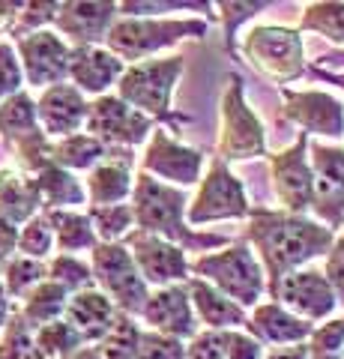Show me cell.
Instances as JSON below:
<instances>
[{
  "mask_svg": "<svg viewBox=\"0 0 344 359\" xmlns=\"http://www.w3.org/2000/svg\"><path fill=\"white\" fill-rule=\"evenodd\" d=\"M246 240L261 255L263 276H270V287H273L282 276L303 269V264L326 255L332 243H336V231H329L326 224L315 219L294 216V212L284 210L254 207L249 210Z\"/></svg>",
  "mask_w": 344,
  "mask_h": 359,
  "instance_id": "1",
  "label": "cell"
},
{
  "mask_svg": "<svg viewBox=\"0 0 344 359\" xmlns=\"http://www.w3.org/2000/svg\"><path fill=\"white\" fill-rule=\"evenodd\" d=\"M186 195L180 189H174L162 180H153L150 174L135 177V189H132V216H135L138 231L153 233L165 243L177 245V249H213L221 245L225 237L219 233H198L195 228H188L186 219Z\"/></svg>",
  "mask_w": 344,
  "mask_h": 359,
  "instance_id": "2",
  "label": "cell"
},
{
  "mask_svg": "<svg viewBox=\"0 0 344 359\" xmlns=\"http://www.w3.org/2000/svg\"><path fill=\"white\" fill-rule=\"evenodd\" d=\"M183 75V57H165V60H141L120 75L117 81V99H123L150 120H165L177 126L186 123V114H174L171 96L174 87Z\"/></svg>",
  "mask_w": 344,
  "mask_h": 359,
  "instance_id": "3",
  "label": "cell"
},
{
  "mask_svg": "<svg viewBox=\"0 0 344 359\" xmlns=\"http://www.w3.org/2000/svg\"><path fill=\"white\" fill-rule=\"evenodd\" d=\"M207 33V21L201 18H144L129 15L111 25L105 33L108 51L120 60H147L162 48L180 42L186 36L201 39Z\"/></svg>",
  "mask_w": 344,
  "mask_h": 359,
  "instance_id": "4",
  "label": "cell"
},
{
  "mask_svg": "<svg viewBox=\"0 0 344 359\" xmlns=\"http://www.w3.org/2000/svg\"><path fill=\"white\" fill-rule=\"evenodd\" d=\"M195 278L213 285L219 294L234 299L237 306H258V299L266 287V276L261 261L246 243H234L225 252L216 255H201L198 261L188 264Z\"/></svg>",
  "mask_w": 344,
  "mask_h": 359,
  "instance_id": "5",
  "label": "cell"
},
{
  "mask_svg": "<svg viewBox=\"0 0 344 359\" xmlns=\"http://www.w3.org/2000/svg\"><path fill=\"white\" fill-rule=\"evenodd\" d=\"M90 273L93 285H99V294L114 302L120 314L129 318L141 314L150 290L123 243H96L90 249Z\"/></svg>",
  "mask_w": 344,
  "mask_h": 359,
  "instance_id": "6",
  "label": "cell"
},
{
  "mask_svg": "<svg viewBox=\"0 0 344 359\" xmlns=\"http://www.w3.org/2000/svg\"><path fill=\"white\" fill-rule=\"evenodd\" d=\"M266 153L263 123L246 102L242 78L234 72L221 93V135H219V159H252Z\"/></svg>",
  "mask_w": 344,
  "mask_h": 359,
  "instance_id": "7",
  "label": "cell"
},
{
  "mask_svg": "<svg viewBox=\"0 0 344 359\" xmlns=\"http://www.w3.org/2000/svg\"><path fill=\"white\" fill-rule=\"evenodd\" d=\"M242 54L254 69L273 78V81H294L305 72L303 39L291 27H252L246 45H242Z\"/></svg>",
  "mask_w": 344,
  "mask_h": 359,
  "instance_id": "8",
  "label": "cell"
},
{
  "mask_svg": "<svg viewBox=\"0 0 344 359\" xmlns=\"http://www.w3.org/2000/svg\"><path fill=\"white\" fill-rule=\"evenodd\" d=\"M249 198L240 180L231 174V168L216 156L207 177H201L195 201L188 204V222L204 224L219 219H246L249 216Z\"/></svg>",
  "mask_w": 344,
  "mask_h": 359,
  "instance_id": "9",
  "label": "cell"
},
{
  "mask_svg": "<svg viewBox=\"0 0 344 359\" xmlns=\"http://www.w3.org/2000/svg\"><path fill=\"white\" fill-rule=\"evenodd\" d=\"M153 123L156 120H150L117 96H96L87 108V135H93L105 147H135L150 135Z\"/></svg>",
  "mask_w": 344,
  "mask_h": 359,
  "instance_id": "10",
  "label": "cell"
},
{
  "mask_svg": "<svg viewBox=\"0 0 344 359\" xmlns=\"http://www.w3.org/2000/svg\"><path fill=\"white\" fill-rule=\"evenodd\" d=\"M270 174L284 212L305 216L315 198V177L308 165V135H299L287 150L270 156Z\"/></svg>",
  "mask_w": 344,
  "mask_h": 359,
  "instance_id": "11",
  "label": "cell"
},
{
  "mask_svg": "<svg viewBox=\"0 0 344 359\" xmlns=\"http://www.w3.org/2000/svg\"><path fill=\"white\" fill-rule=\"evenodd\" d=\"M273 299H279V306L294 311L303 320H326L336 311L338 299L332 294V285L320 269H294V273L282 276L279 282L270 287Z\"/></svg>",
  "mask_w": 344,
  "mask_h": 359,
  "instance_id": "12",
  "label": "cell"
},
{
  "mask_svg": "<svg viewBox=\"0 0 344 359\" xmlns=\"http://www.w3.org/2000/svg\"><path fill=\"white\" fill-rule=\"evenodd\" d=\"M308 165L315 177V198L312 212L326 222L329 231L344 224V150L326 147V144H308Z\"/></svg>",
  "mask_w": 344,
  "mask_h": 359,
  "instance_id": "13",
  "label": "cell"
},
{
  "mask_svg": "<svg viewBox=\"0 0 344 359\" xmlns=\"http://www.w3.org/2000/svg\"><path fill=\"white\" fill-rule=\"evenodd\" d=\"M126 252L132 255L135 261L141 278L147 285H156V287H168V285H183L186 276H188V261H186V252L177 249V245L165 243L153 233H144L138 228H132L126 237H123Z\"/></svg>",
  "mask_w": 344,
  "mask_h": 359,
  "instance_id": "14",
  "label": "cell"
},
{
  "mask_svg": "<svg viewBox=\"0 0 344 359\" xmlns=\"http://www.w3.org/2000/svg\"><path fill=\"white\" fill-rule=\"evenodd\" d=\"M18 63L30 87H54L69 78V45L54 30H36L15 39Z\"/></svg>",
  "mask_w": 344,
  "mask_h": 359,
  "instance_id": "15",
  "label": "cell"
},
{
  "mask_svg": "<svg viewBox=\"0 0 344 359\" xmlns=\"http://www.w3.org/2000/svg\"><path fill=\"white\" fill-rule=\"evenodd\" d=\"M201 168H204V156L201 150L186 147L183 141L171 138L165 129L153 132V138L147 144V153H144V174H150L153 180L162 177L168 183L177 186H192L201 180Z\"/></svg>",
  "mask_w": 344,
  "mask_h": 359,
  "instance_id": "16",
  "label": "cell"
},
{
  "mask_svg": "<svg viewBox=\"0 0 344 359\" xmlns=\"http://www.w3.org/2000/svg\"><path fill=\"white\" fill-rule=\"evenodd\" d=\"M282 96L287 120H294L303 135H326V138L344 135V105L336 96L320 90H284Z\"/></svg>",
  "mask_w": 344,
  "mask_h": 359,
  "instance_id": "17",
  "label": "cell"
},
{
  "mask_svg": "<svg viewBox=\"0 0 344 359\" xmlns=\"http://www.w3.org/2000/svg\"><path fill=\"white\" fill-rule=\"evenodd\" d=\"M87 108L90 102L84 99L81 90H75L72 84H54L46 87L36 102V120L39 129L46 132V138H69L87 123Z\"/></svg>",
  "mask_w": 344,
  "mask_h": 359,
  "instance_id": "18",
  "label": "cell"
},
{
  "mask_svg": "<svg viewBox=\"0 0 344 359\" xmlns=\"http://www.w3.org/2000/svg\"><path fill=\"white\" fill-rule=\"evenodd\" d=\"M141 318L150 323L153 332L171 335V339H195V311L188 302V290L183 285L159 287L147 297L141 309Z\"/></svg>",
  "mask_w": 344,
  "mask_h": 359,
  "instance_id": "19",
  "label": "cell"
},
{
  "mask_svg": "<svg viewBox=\"0 0 344 359\" xmlns=\"http://www.w3.org/2000/svg\"><path fill=\"white\" fill-rule=\"evenodd\" d=\"M117 18V4H87V0H75V4H60L54 27H57L66 39L75 42V48L84 45H96L105 39Z\"/></svg>",
  "mask_w": 344,
  "mask_h": 359,
  "instance_id": "20",
  "label": "cell"
},
{
  "mask_svg": "<svg viewBox=\"0 0 344 359\" xmlns=\"http://www.w3.org/2000/svg\"><path fill=\"white\" fill-rule=\"evenodd\" d=\"M123 72H126L123 60L114 57L108 48L84 45V48L69 51V78H72V87L81 90V93L105 96V90L111 84H117Z\"/></svg>",
  "mask_w": 344,
  "mask_h": 359,
  "instance_id": "21",
  "label": "cell"
},
{
  "mask_svg": "<svg viewBox=\"0 0 344 359\" xmlns=\"http://www.w3.org/2000/svg\"><path fill=\"white\" fill-rule=\"evenodd\" d=\"M117 309L105 294H99L96 287L90 290H78L72 294L69 302H66V311H63V320L69 323L84 339V344H99L111 332L117 320Z\"/></svg>",
  "mask_w": 344,
  "mask_h": 359,
  "instance_id": "22",
  "label": "cell"
},
{
  "mask_svg": "<svg viewBox=\"0 0 344 359\" xmlns=\"http://www.w3.org/2000/svg\"><path fill=\"white\" fill-rule=\"evenodd\" d=\"M132 153L120 147H108L105 159L96 168H90L87 177V198L90 207H108V204H123L132 192Z\"/></svg>",
  "mask_w": 344,
  "mask_h": 359,
  "instance_id": "23",
  "label": "cell"
},
{
  "mask_svg": "<svg viewBox=\"0 0 344 359\" xmlns=\"http://www.w3.org/2000/svg\"><path fill=\"white\" fill-rule=\"evenodd\" d=\"M246 330L261 344H305L315 327L279 302H263L246 318Z\"/></svg>",
  "mask_w": 344,
  "mask_h": 359,
  "instance_id": "24",
  "label": "cell"
},
{
  "mask_svg": "<svg viewBox=\"0 0 344 359\" xmlns=\"http://www.w3.org/2000/svg\"><path fill=\"white\" fill-rule=\"evenodd\" d=\"M186 290H188V302H192L195 318H201L209 327V332L246 327V311H242L234 299L219 294L213 285L201 282V278H186Z\"/></svg>",
  "mask_w": 344,
  "mask_h": 359,
  "instance_id": "25",
  "label": "cell"
},
{
  "mask_svg": "<svg viewBox=\"0 0 344 359\" xmlns=\"http://www.w3.org/2000/svg\"><path fill=\"white\" fill-rule=\"evenodd\" d=\"M36 212H42V201L33 177L15 171V168H4L0 171V219L18 228Z\"/></svg>",
  "mask_w": 344,
  "mask_h": 359,
  "instance_id": "26",
  "label": "cell"
},
{
  "mask_svg": "<svg viewBox=\"0 0 344 359\" xmlns=\"http://www.w3.org/2000/svg\"><path fill=\"white\" fill-rule=\"evenodd\" d=\"M33 183L39 189V201H42V212L46 210H69L78 207L87 201L84 186L75 180L72 171H63L57 165H48L33 177Z\"/></svg>",
  "mask_w": 344,
  "mask_h": 359,
  "instance_id": "27",
  "label": "cell"
},
{
  "mask_svg": "<svg viewBox=\"0 0 344 359\" xmlns=\"http://www.w3.org/2000/svg\"><path fill=\"white\" fill-rule=\"evenodd\" d=\"M0 135H4V141L13 150L18 144L42 135L39 120H36V102H33L25 90H18L15 96L0 102Z\"/></svg>",
  "mask_w": 344,
  "mask_h": 359,
  "instance_id": "28",
  "label": "cell"
},
{
  "mask_svg": "<svg viewBox=\"0 0 344 359\" xmlns=\"http://www.w3.org/2000/svg\"><path fill=\"white\" fill-rule=\"evenodd\" d=\"M46 219L51 224L54 243H57L60 255H72L81 249H93L99 243L96 231L87 212H75V210H46Z\"/></svg>",
  "mask_w": 344,
  "mask_h": 359,
  "instance_id": "29",
  "label": "cell"
},
{
  "mask_svg": "<svg viewBox=\"0 0 344 359\" xmlns=\"http://www.w3.org/2000/svg\"><path fill=\"white\" fill-rule=\"evenodd\" d=\"M108 147L99 144L93 135L87 132H75L69 138L51 141V162L63 168V171H84V168H96L105 159Z\"/></svg>",
  "mask_w": 344,
  "mask_h": 359,
  "instance_id": "30",
  "label": "cell"
},
{
  "mask_svg": "<svg viewBox=\"0 0 344 359\" xmlns=\"http://www.w3.org/2000/svg\"><path fill=\"white\" fill-rule=\"evenodd\" d=\"M66 302H69V294H66L60 285H54L51 278H46V282L36 285L25 297V306L18 311H21V318L27 320L30 330H39V327H46V323L63 318Z\"/></svg>",
  "mask_w": 344,
  "mask_h": 359,
  "instance_id": "31",
  "label": "cell"
},
{
  "mask_svg": "<svg viewBox=\"0 0 344 359\" xmlns=\"http://www.w3.org/2000/svg\"><path fill=\"white\" fill-rule=\"evenodd\" d=\"M48 278V266L42 261H33V257L15 255L4 264V273H0V282L9 299H25L36 285H42Z\"/></svg>",
  "mask_w": 344,
  "mask_h": 359,
  "instance_id": "32",
  "label": "cell"
},
{
  "mask_svg": "<svg viewBox=\"0 0 344 359\" xmlns=\"http://www.w3.org/2000/svg\"><path fill=\"white\" fill-rule=\"evenodd\" d=\"M0 359H48L36 347L33 330L27 327V320L21 318L18 309H13L6 327L0 330Z\"/></svg>",
  "mask_w": 344,
  "mask_h": 359,
  "instance_id": "33",
  "label": "cell"
},
{
  "mask_svg": "<svg viewBox=\"0 0 344 359\" xmlns=\"http://www.w3.org/2000/svg\"><path fill=\"white\" fill-rule=\"evenodd\" d=\"M299 30H312L326 36L329 42L344 45V4H326V0H317V4H308L303 9V18H299Z\"/></svg>",
  "mask_w": 344,
  "mask_h": 359,
  "instance_id": "34",
  "label": "cell"
},
{
  "mask_svg": "<svg viewBox=\"0 0 344 359\" xmlns=\"http://www.w3.org/2000/svg\"><path fill=\"white\" fill-rule=\"evenodd\" d=\"M87 219H90L99 243H123V237L132 231V224H135L132 204L90 207V210H87Z\"/></svg>",
  "mask_w": 344,
  "mask_h": 359,
  "instance_id": "35",
  "label": "cell"
},
{
  "mask_svg": "<svg viewBox=\"0 0 344 359\" xmlns=\"http://www.w3.org/2000/svg\"><path fill=\"white\" fill-rule=\"evenodd\" d=\"M138 344H141V330L135 318L117 314L114 327L96 344V351H99V359H138Z\"/></svg>",
  "mask_w": 344,
  "mask_h": 359,
  "instance_id": "36",
  "label": "cell"
},
{
  "mask_svg": "<svg viewBox=\"0 0 344 359\" xmlns=\"http://www.w3.org/2000/svg\"><path fill=\"white\" fill-rule=\"evenodd\" d=\"M33 339H36V347L48 359H69L75 351H81L84 347V339L63 318L51 320V323H46V327H39V330H33Z\"/></svg>",
  "mask_w": 344,
  "mask_h": 359,
  "instance_id": "37",
  "label": "cell"
},
{
  "mask_svg": "<svg viewBox=\"0 0 344 359\" xmlns=\"http://www.w3.org/2000/svg\"><path fill=\"white\" fill-rule=\"evenodd\" d=\"M48 278L54 285H60L66 294H78V290L93 287V273L84 261H78L75 255H57L48 264Z\"/></svg>",
  "mask_w": 344,
  "mask_h": 359,
  "instance_id": "38",
  "label": "cell"
},
{
  "mask_svg": "<svg viewBox=\"0 0 344 359\" xmlns=\"http://www.w3.org/2000/svg\"><path fill=\"white\" fill-rule=\"evenodd\" d=\"M15 249L25 255V257H33V261H42V257L51 255V249H54V233H51V224L46 219V212H36L30 222L21 224Z\"/></svg>",
  "mask_w": 344,
  "mask_h": 359,
  "instance_id": "39",
  "label": "cell"
},
{
  "mask_svg": "<svg viewBox=\"0 0 344 359\" xmlns=\"http://www.w3.org/2000/svg\"><path fill=\"white\" fill-rule=\"evenodd\" d=\"M57 9L60 4H48V0H33V4H21L18 15L13 21V33L15 39L27 36V33H36V30H46V25H54V18H57Z\"/></svg>",
  "mask_w": 344,
  "mask_h": 359,
  "instance_id": "40",
  "label": "cell"
},
{
  "mask_svg": "<svg viewBox=\"0 0 344 359\" xmlns=\"http://www.w3.org/2000/svg\"><path fill=\"white\" fill-rule=\"evenodd\" d=\"M138 359H186V347L180 339L162 332H141V344H138Z\"/></svg>",
  "mask_w": 344,
  "mask_h": 359,
  "instance_id": "41",
  "label": "cell"
},
{
  "mask_svg": "<svg viewBox=\"0 0 344 359\" xmlns=\"http://www.w3.org/2000/svg\"><path fill=\"white\" fill-rule=\"evenodd\" d=\"M21 84H25V72L15 57V48L9 42H0V102L15 96Z\"/></svg>",
  "mask_w": 344,
  "mask_h": 359,
  "instance_id": "42",
  "label": "cell"
},
{
  "mask_svg": "<svg viewBox=\"0 0 344 359\" xmlns=\"http://www.w3.org/2000/svg\"><path fill=\"white\" fill-rule=\"evenodd\" d=\"M219 344H221L225 359H263V344L254 341L249 332L225 330V332H219Z\"/></svg>",
  "mask_w": 344,
  "mask_h": 359,
  "instance_id": "43",
  "label": "cell"
},
{
  "mask_svg": "<svg viewBox=\"0 0 344 359\" xmlns=\"http://www.w3.org/2000/svg\"><path fill=\"white\" fill-rule=\"evenodd\" d=\"M324 276H326V282L332 285V294H336V299L341 302V309H344V237H338L336 243H332V249L326 252Z\"/></svg>",
  "mask_w": 344,
  "mask_h": 359,
  "instance_id": "44",
  "label": "cell"
},
{
  "mask_svg": "<svg viewBox=\"0 0 344 359\" xmlns=\"http://www.w3.org/2000/svg\"><path fill=\"white\" fill-rule=\"evenodd\" d=\"M186 359H225L219 344V332H195L192 344L186 347Z\"/></svg>",
  "mask_w": 344,
  "mask_h": 359,
  "instance_id": "45",
  "label": "cell"
},
{
  "mask_svg": "<svg viewBox=\"0 0 344 359\" xmlns=\"http://www.w3.org/2000/svg\"><path fill=\"white\" fill-rule=\"evenodd\" d=\"M221 18H225V30H228V39L234 36V30L240 21H246L252 15H258L261 9H266V4H221Z\"/></svg>",
  "mask_w": 344,
  "mask_h": 359,
  "instance_id": "46",
  "label": "cell"
},
{
  "mask_svg": "<svg viewBox=\"0 0 344 359\" xmlns=\"http://www.w3.org/2000/svg\"><path fill=\"white\" fill-rule=\"evenodd\" d=\"M15 245H18V228L0 219V264H6L13 257Z\"/></svg>",
  "mask_w": 344,
  "mask_h": 359,
  "instance_id": "47",
  "label": "cell"
},
{
  "mask_svg": "<svg viewBox=\"0 0 344 359\" xmlns=\"http://www.w3.org/2000/svg\"><path fill=\"white\" fill-rule=\"evenodd\" d=\"M263 359H308V344H287L263 353Z\"/></svg>",
  "mask_w": 344,
  "mask_h": 359,
  "instance_id": "48",
  "label": "cell"
},
{
  "mask_svg": "<svg viewBox=\"0 0 344 359\" xmlns=\"http://www.w3.org/2000/svg\"><path fill=\"white\" fill-rule=\"evenodd\" d=\"M9 314H13V306H9V297H6V290H4V282H0V330L6 327Z\"/></svg>",
  "mask_w": 344,
  "mask_h": 359,
  "instance_id": "49",
  "label": "cell"
},
{
  "mask_svg": "<svg viewBox=\"0 0 344 359\" xmlns=\"http://www.w3.org/2000/svg\"><path fill=\"white\" fill-rule=\"evenodd\" d=\"M320 63L324 66H344V45L336 48V51H326L324 57H320Z\"/></svg>",
  "mask_w": 344,
  "mask_h": 359,
  "instance_id": "50",
  "label": "cell"
},
{
  "mask_svg": "<svg viewBox=\"0 0 344 359\" xmlns=\"http://www.w3.org/2000/svg\"><path fill=\"white\" fill-rule=\"evenodd\" d=\"M312 75L315 78H324V81H332V84H338L341 90H344V72H324V69H312Z\"/></svg>",
  "mask_w": 344,
  "mask_h": 359,
  "instance_id": "51",
  "label": "cell"
},
{
  "mask_svg": "<svg viewBox=\"0 0 344 359\" xmlns=\"http://www.w3.org/2000/svg\"><path fill=\"white\" fill-rule=\"evenodd\" d=\"M69 359H99V351H96V344H84L81 351H75Z\"/></svg>",
  "mask_w": 344,
  "mask_h": 359,
  "instance_id": "52",
  "label": "cell"
},
{
  "mask_svg": "<svg viewBox=\"0 0 344 359\" xmlns=\"http://www.w3.org/2000/svg\"><path fill=\"white\" fill-rule=\"evenodd\" d=\"M341 359H344V351H341Z\"/></svg>",
  "mask_w": 344,
  "mask_h": 359,
  "instance_id": "53",
  "label": "cell"
}]
</instances>
